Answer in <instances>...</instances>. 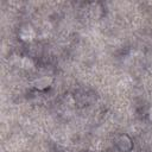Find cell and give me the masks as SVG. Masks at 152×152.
<instances>
[{
  "mask_svg": "<svg viewBox=\"0 0 152 152\" xmlns=\"http://www.w3.org/2000/svg\"><path fill=\"white\" fill-rule=\"evenodd\" d=\"M52 83V78L51 77H48V76H44V77H40L38 78L36 82H34V87L39 90H43L45 88H48L50 84Z\"/></svg>",
  "mask_w": 152,
  "mask_h": 152,
  "instance_id": "obj_3",
  "label": "cell"
},
{
  "mask_svg": "<svg viewBox=\"0 0 152 152\" xmlns=\"http://www.w3.org/2000/svg\"><path fill=\"white\" fill-rule=\"evenodd\" d=\"M116 146H118V148L120 151L128 152V151H131L133 144H132V140L129 139V137H127V135H120L118 138V140H116Z\"/></svg>",
  "mask_w": 152,
  "mask_h": 152,
  "instance_id": "obj_2",
  "label": "cell"
},
{
  "mask_svg": "<svg viewBox=\"0 0 152 152\" xmlns=\"http://www.w3.org/2000/svg\"><path fill=\"white\" fill-rule=\"evenodd\" d=\"M21 66H24V68H31L32 66V62L28 58L24 57L23 61H21Z\"/></svg>",
  "mask_w": 152,
  "mask_h": 152,
  "instance_id": "obj_4",
  "label": "cell"
},
{
  "mask_svg": "<svg viewBox=\"0 0 152 152\" xmlns=\"http://www.w3.org/2000/svg\"><path fill=\"white\" fill-rule=\"evenodd\" d=\"M147 118H148V120L152 122V107H150L148 110H147Z\"/></svg>",
  "mask_w": 152,
  "mask_h": 152,
  "instance_id": "obj_5",
  "label": "cell"
},
{
  "mask_svg": "<svg viewBox=\"0 0 152 152\" xmlns=\"http://www.w3.org/2000/svg\"><path fill=\"white\" fill-rule=\"evenodd\" d=\"M19 37L23 42H32L36 38V31L31 25H25L20 28Z\"/></svg>",
  "mask_w": 152,
  "mask_h": 152,
  "instance_id": "obj_1",
  "label": "cell"
}]
</instances>
